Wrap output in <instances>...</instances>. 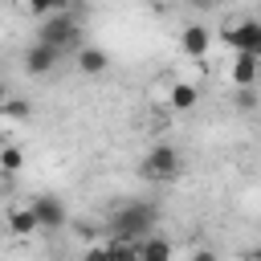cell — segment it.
Instances as JSON below:
<instances>
[{"instance_id":"10","label":"cell","mask_w":261,"mask_h":261,"mask_svg":"<svg viewBox=\"0 0 261 261\" xmlns=\"http://www.w3.org/2000/svg\"><path fill=\"white\" fill-rule=\"evenodd\" d=\"M208 45H212V33H208L204 24H188V29L179 33V49H184L188 57H196V61L208 53Z\"/></svg>"},{"instance_id":"14","label":"cell","mask_w":261,"mask_h":261,"mask_svg":"<svg viewBox=\"0 0 261 261\" xmlns=\"http://www.w3.org/2000/svg\"><path fill=\"white\" fill-rule=\"evenodd\" d=\"M0 171H4V175L24 171V151H20L16 143H4V147H0Z\"/></svg>"},{"instance_id":"13","label":"cell","mask_w":261,"mask_h":261,"mask_svg":"<svg viewBox=\"0 0 261 261\" xmlns=\"http://www.w3.org/2000/svg\"><path fill=\"white\" fill-rule=\"evenodd\" d=\"M196 98H200V94H196L192 82H175V86L167 90V106H171V110H192Z\"/></svg>"},{"instance_id":"20","label":"cell","mask_w":261,"mask_h":261,"mask_svg":"<svg viewBox=\"0 0 261 261\" xmlns=\"http://www.w3.org/2000/svg\"><path fill=\"white\" fill-rule=\"evenodd\" d=\"M0 147H4V126H0Z\"/></svg>"},{"instance_id":"18","label":"cell","mask_w":261,"mask_h":261,"mask_svg":"<svg viewBox=\"0 0 261 261\" xmlns=\"http://www.w3.org/2000/svg\"><path fill=\"white\" fill-rule=\"evenodd\" d=\"M249 261H261V245H257V249H249Z\"/></svg>"},{"instance_id":"21","label":"cell","mask_w":261,"mask_h":261,"mask_svg":"<svg viewBox=\"0 0 261 261\" xmlns=\"http://www.w3.org/2000/svg\"><path fill=\"white\" fill-rule=\"evenodd\" d=\"M0 228H4V216H0Z\"/></svg>"},{"instance_id":"1","label":"cell","mask_w":261,"mask_h":261,"mask_svg":"<svg viewBox=\"0 0 261 261\" xmlns=\"http://www.w3.org/2000/svg\"><path fill=\"white\" fill-rule=\"evenodd\" d=\"M155 224H159V204H151V200H126V204H118L110 216H106V237L110 241H130V245H139V241H147V237H155Z\"/></svg>"},{"instance_id":"5","label":"cell","mask_w":261,"mask_h":261,"mask_svg":"<svg viewBox=\"0 0 261 261\" xmlns=\"http://www.w3.org/2000/svg\"><path fill=\"white\" fill-rule=\"evenodd\" d=\"M29 208H33V216H37V228H41V232H57V228H65V220H69L65 204H61L57 196H45V192L33 196Z\"/></svg>"},{"instance_id":"6","label":"cell","mask_w":261,"mask_h":261,"mask_svg":"<svg viewBox=\"0 0 261 261\" xmlns=\"http://www.w3.org/2000/svg\"><path fill=\"white\" fill-rule=\"evenodd\" d=\"M61 57H65V53H57V49H49V45L33 41V45L24 49V73H33V77H45V73H53V69L61 65Z\"/></svg>"},{"instance_id":"8","label":"cell","mask_w":261,"mask_h":261,"mask_svg":"<svg viewBox=\"0 0 261 261\" xmlns=\"http://www.w3.org/2000/svg\"><path fill=\"white\" fill-rule=\"evenodd\" d=\"M73 65H77V73L98 77V73L110 65V53H106V49H98V45H82V49L73 53Z\"/></svg>"},{"instance_id":"2","label":"cell","mask_w":261,"mask_h":261,"mask_svg":"<svg viewBox=\"0 0 261 261\" xmlns=\"http://www.w3.org/2000/svg\"><path fill=\"white\" fill-rule=\"evenodd\" d=\"M82 37H86V29H82V20H77V8H61V4H57V12L45 16V20L37 24V33H33V41H41V45H49V49H57V53H77V49H82Z\"/></svg>"},{"instance_id":"17","label":"cell","mask_w":261,"mask_h":261,"mask_svg":"<svg viewBox=\"0 0 261 261\" xmlns=\"http://www.w3.org/2000/svg\"><path fill=\"white\" fill-rule=\"evenodd\" d=\"M188 261H220V257H216L212 249H192V257H188Z\"/></svg>"},{"instance_id":"3","label":"cell","mask_w":261,"mask_h":261,"mask_svg":"<svg viewBox=\"0 0 261 261\" xmlns=\"http://www.w3.org/2000/svg\"><path fill=\"white\" fill-rule=\"evenodd\" d=\"M179 171H184V155H179L171 143H155V147L143 155V163H139V175L151 179V184H167V179H175Z\"/></svg>"},{"instance_id":"4","label":"cell","mask_w":261,"mask_h":261,"mask_svg":"<svg viewBox=\"0 0 261 261\" xmlns=\"http://www.w3.org/2000/svg\"><path fill=\"white\" fill-rule=\"evenodd\" d=\"M220 37H224V45L232 53H249V57L261 61V20H241V24L224 29Z\"/></svg>"},{"instance_id":"19","label":"cell","mask_w":261,"mask_h":261,"mask_svg":"<svg viewBox=\"0 0 261 261\" xmlns=\"http://www.w3.org/2000/svg\"><path fill=\"white\" fill-rule=\"evenodd\" d=\"M4 98H8V90H4V82H0V102H4Z\"/></svg>"},{"instance_id":"12","label":"cell","mask_w":261,"mask_h":261,"mask_svg":"<svg viewBox=\"0 0 261 261\" xmlns=\"http://www.w3.org/2000/svg\"><path fill=\"white\" fill-rule=\"evenodd\" d=\"M33 118V102L29 98H4L0 102V126L4 122H29Z\"/></svg>"},{"instance_id":"7","label":"cell","mask_w":261,"mask_h":261,"mask_svg":"<svg viewBox=\"0 0 261 261\" xmlns=\"http://www.w3.org/2000/svg\"><path fill=\"white\" fill-rule=\"evenodd\" d=\"M228 82L237 90H253L261 82V61L249 57V53H232V65H228Z\"/></svg>"},{"instance_id":"16","label":"cell","mask_w":261,"mask_h":261,"mask_svg":"<svg viewBox=\"0 0 261 261\" xmlns=\"http://www.w3.org/2000/svg\"><path fill=\"white\" fill-rule=\"evenodd\" d=\"M237 106L241 110H253L257 106V90H237Z\"/></svg>"},{"instance_id":"11","label":"cell","mask_w":261,"mask_h":261,"mask_svg":"<svg viewBox=\"0 0 261 261\" xmlns=\"http://www.w3.org/2000/svg\"><path fill=\"white\" fill-rule=\"evenodd\" d=\"M171 253H175V249H171V241H167V237H159V232H155V237H147V241H139V261H171Z\"/></svg>"},{"instance_id":"15","label":"cell","mask_w":261,"mask_h":261,"mask_svg":"<svg viewBox=\"0 0 261 261\" xmlns=\"http://www.w3.org/2000/svg\"><path fill=\"white\" fill-rule=\"evenodd\" d=\"M106 261H139V245H130V241H106Z\"/></svg>"},{"instance_id":"9","label":"cell","mask_w":261,"mask_h":261,"mask_svg":"<svg viewBox=\"0 0 261 261\" xmlns=\"http://www.w3.org/2000/svg\"><path fill=\"white\" fill-rule=\"evenodd\" d=\"M4 228H8L12 237H33V232H41V228H37V216H33L29 204H12V208L4 212Z\"/></svg>"}]
</instances>
